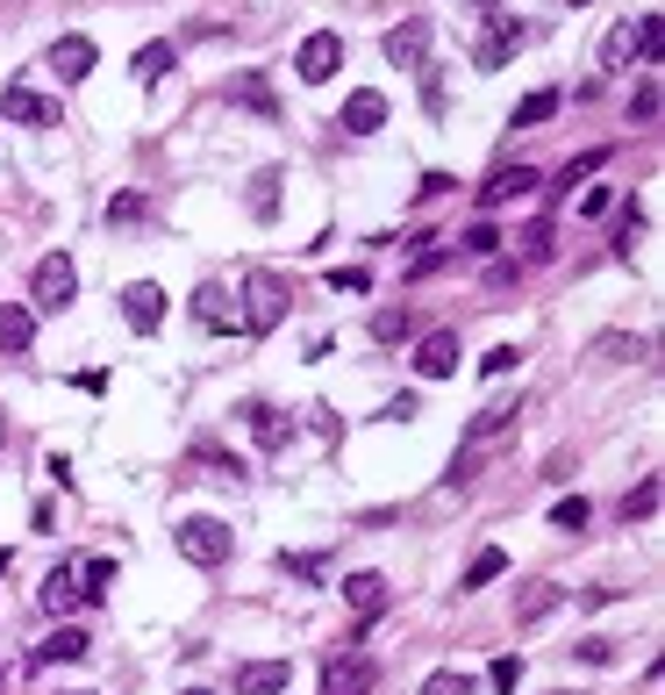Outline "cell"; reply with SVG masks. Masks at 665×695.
Listing matches in <instances>:
<instances>
[{"label": "cell", "mask_w": 665, "mask_h": 695, "mask_svg": "<svg viewBox=\"0 0 665 695\" xmlns=\"http://www.w3.org/2000/svg\"><path fill=\"white\" fill-rule=\"evenodd\" d=\"M515 365H523V351H515V345H494L487 359H479V373H487V381H501V373H515Z\"/></svg>", "instance_id": "37"}, {"label": "cell", "mask_w": 665, "mask_h": 695, "mask_svg": "<svg viewBox=\"0 0 665 695\" xmlns=\"http://www.w3.org/2000/svg\"><path fill=\"white\" fill-rule=\"evenodd\" d=\"M523 251H529V259H551V223H529L523 229Z\"/></svg>", "instance_id": "41"}, {"label": "cell", "mask_w": 665, "mask_h": 695, "mask_svg": "<svg viewBox=\"0 0 665 695\" xmlns=\"http://www.w3.org/2000/svg\"><path fill=\"white\" fill-rule=\"evenodd\" d=\"M0 115H8V122H29V129H58V122H65V108H58L51 94H36V87H8V94H0Z\"/></svg>", "instance_id": "8"}, {"label": "cell", "mask_w": 665, "mask_h": 695, "mask_svg": "<svg viewBox=\"0 0 665 695\" xmlns=\"http://www.w3.org/2000/svg\"><path fill=\"white\" fill-rule=\"evenodd\" d=\"M229 108H251V115H279V94L265 72H237L229 79Z\"/></svg>", "instance_id": "17"}, {"label": "cell", "mask_w": 665, "mask_h": 695, "mask_svg": "<svg viewBox=\"0 0 665 695\" xmlns=\"http://www.w3.org/2000/svg\"><path fill=\"white\" fill-rule=\"evenodd\" d=\"M379 667L373 660H329L323 667V695H373Z\"/></svg>", "instance_id": "16"}, {"label": "cell", "mask_w": 665, "mask_h": 695, "mask_svg": "<svg viewBox=\"0 0 665 695\" xmlns=\"http://www.w3.org/2000/svg\"><path fill=\"white\" fill-rule=\"evenodd\" d=\"M165 287H158V280H129V287H122V323H129V331L137 337H151L158 323H165Z\"/></svg>", "instance_id": "7"}, {"label": "cell", "mask_w": 665, "mask_h": 695, "mask_svg": "<svg viewBox=\"0 0 665 695\" xmlns=\"http://www.w3.org/2000/svg\"><path fill=\"white\" fill-rule=\"evenodd\" d=\"M0 688H8V667H0Z\"/></svg>", "instance_id": "47"}, {"label": "cell", "mask_w": 665, "mask_h": 695, "mask_svg": "<svg viewBox=\"0 0 665 695\" xmlns=\"http://www.w3.org/2000/svg\"><path fill=\"white\" fill-rule=\"evenodd\" d=\"M187 695H208V688H187Z\"/></svg>", "instance_id": "48"}, {"label": "cell", "mask_w": 665, "mask_h": 695, "mask_svg": "<svg viewBox=\"0 0 665 695\" xmlns=\"http://www.w3.org/2000/svg\"><path fill=\"white\" fill-rule=\"evenodd\" d=\"M273 187H279V173H258V194H251L258 215H273Z\"/></svg>", "instance_id": "44"}, {"label": "cell", "mask_w": 665, "mask_h": 695, "mask_svg": "<svg viewBox=\"0 0 665 695\" xmlns=\"http://www.w3.org/2000/svg\"><path fill=\"white\" fill-rule=\"evenodd\" d=\"M423 695H473V674H465V667H437V674L423 681Z\"/></svg>", "instance_id": "32"}, {"label": "cell", "mask_w": 665, "mask_h": 695, "mask_svg": "<svg viewBox=\"0 0 665 695\" xmlns=\"http://www.w3.org/2000/svg\"><path fill=\"white\" fill-rule=\"evenodd\" d=\"M501 431H515V409H479V417L465 423V452H479V445H494Z\"/></svg>", "instance_id": "25"}, {"label": "cell", "mask_w": 665, "mask_h": 695, "mask_svg": "<svg viewBox=\"0 0 665 695\" xmlns=\"http://www.w3.org/2000/svg\"><path fill=\"white\" fill-rule=\"evenodd\" d=\"M243 301H251V309L237 315V331H251V337L279 331V315H287V280H279L273 265H258V273L243 280Z\"/></svg>", "instance_id": "3"}, {"label": "cell", "mask_w": 665, "mask_h": 695, "mask_svg": "<svg viewBox=\"0 0 665 695\" xmlns=\"http://www.w3.org/2000/svg\"><path fill=\"white\" fill-rule=\"evenodd\" d=\"M293 72H301L308 87H329V79L343 72V36L337 29H308L301 51H293Z\"/></svg>", "instance_id": "5"}, {"label": "cell", "mask_w": 665, "mask_h": 695, "mask_svg": "<svg viewBox=\"0 0 665 695\" xmlns=\"http://www.w3.org/2000/svg\"><path fill=\"white\" fill-rule=\"evenodd\" d=\"M443 265H451V251H423V259L409 265V280H429V273H443Z\"/></svg>", "instance_id": "43"}, {"label": "cell", "mask_w": 665, "mask_h": 695, "mask_svg": "<svg viewBox=\"0 0 665 695\" xmlns=\"http://www.w3.org/2000/svg\"><path fill=\"white\" fill-rule=\"evenodd\" d=\"M329 287H337V295H373V273H365V265H337Z\"/></svg>", "instance_id": "35"}, {"label": "cell", "mask_w": 665, "mask_h": 695, "mask_svg": "<svg viewBox=\"0 0 665 695\" xmlns=\"http://www.w3.org/2000/svg\"><path fill=\"white\" fill-rule=\"evenodd\" d=\"M658 517V473H644V481L623 495V523H651Z\"/></svg>", "instance_id": "27"}, {"label": "cell", "mask_w": 665, "mask_h": 695, "mask_svg": "<svg viewBox=\"0 0 665 695\" xmlns=\"http://www.w3.org/2000/svg\"><path fill=\"white\" fill-rule=\"evenodd\" d=\"M172 65H179V44H172V36H158V44H143V51L129 58V72H137L143 87H158V79H165Z\"/></svg>", "instance_id": "20"}, {"label": "cell", "mask_w": 665, "mask_h": 695, "mask_svg": "<svg viewBox=\"0 0 665 695\" xmlns=\"http://www.w3.org/2000/svg\"><path fill=\"white\" fill-rule=\"evenodd\" d=\"M293 660H243L237 667V695H287Z\"/></svg>", "instance_id": "13"}, {"label": "cell", "mask_w": 665, "mask_h": 695, "mask_svg": "<svg viewBox=\"0 0 665 695\" xmlns=\"http://www.w3.org/2000/svg\"><path fill=\"white\" fill-rule=\"evenodd\" d=\"M658 36H665V22H658V15L615 22V29H608V44H601V72H630L637 58H658Z\"/></svg>", "instance_id": "2"}, {"label": "cell", "mask_w": 665, "mask_h": 695, "mask_svg": "<svg viewBox=\"0 0 665 695\" xmlns=\"http://www.w3.org/2000/svg\"><path fill=\"white\" fill-rule=\"evenodd\" d=\"M580 660H587V667H608L615 645H608V638H580Z\"/></svg>", "instance_id": "42"}, {"label": "cell", "mask_w": 665, "mask_h": 695, "mask_svg": "<svg viewBox=\"0 0 665 695\" xmlns=\"http://www.w3.org/2000/svg\"><path fill=\"white\" fill-rule=\"evenodd\" d=\"M601 158H608V151H587V158H573V165H565V173H559V187L573 194V187H580V179H594V173H601Z\"/></svg>", "instance_id": "36"}, {"label": "cell", "mask_w": 665, "mask_h": 695, "mask_svg": "<svg viewBox=\"0 0 665 695\" xmlns=\"http://www.w3.org/2000/svg\"><path fill=\"white\" fill-rule=\"evenodd\" d=\"M193 323L201 331H237V309H222V287H201L193 295Z\"/></svg>", "instance_id": "26"}, {"label": "cell", "mask_w": 665, "mask_h": 695, "mask_svg": "<svg viewBox=\"0 0 665 695\" xmlns=\"http://www.w3.org/2000/svg\"><path fill=\"white\" fill-rule=\"evenodd\" d=\"M630 115H637V122H658V79H644V87H637Z\"/></svg>", "instance_id": "39"}, {"label": "cell", "mask_w": 665, "mask_h": 695, "mask_svg": "<svg viewBox=\"0 0 665 695\" xmlns=\"http://www.w3.org/2000/svg\"><path fill=\"white\" fill-rule=\"evenodd\" d=\"M379 122H387V94H373V87H359L351 101H343V115H337V129L343 137H373Z\"/></svg>", "instance_id": "12"}, {"label": "cell", "mask_w": 665, "mask_h": 695, "mask_svg": "<svg viewBox=\"0 0 665 695\" xmlns=\"http://www.w3.org/2000/svg\"><path fill=\"white\" fill-rule=\"evenodd\" d=\"M487 681H494L501 695H515V688H523V660H515V653H501V660L487 667Z\"/></svg>", "instance_id": "34"}, {"label": "cell", "mask_w": 665, "mask_h": 695, "mask_svg": "<svg viewBox=\"0 0 665 695\" xmlns=\"http://www.w3.org/2000/svg\"><path fill=\"white\" fill-rule=\"evenodd\" d=\"M72 581H79V603H108V588H115V559H101V553L79 559V574H72Z\"/></svg>", "instance_id": "23"}, {"label": "cell", "mask_w": 665, "mask_h": 695, "mask_svg": "<svg viewBox=\"0 0 665 695\" xmlns=\"http://www.w3.org/2000/svg\"><path fill=\"white\" fill-rule=\"evenodd\" d=\"M573 8H587V0H573Z\"/></svg>", "instance_id": "49"}, {"label": "cell", "mask_w": 665, "mask_h": 695, "mask_svg": "<svg viewBox=\"0 0 665 695\" xmlns=\"http://www.w3.org/2000/svg\"><path fill=\"white\" fill-rule=\"evenodd\" d=\"M86 645H93V638H86L79 624H58L51 638L36 645V660H43V667H58V660H86Z\"/></svg>", "instance_id": "22"}, {"label": "cell", "mask_w": 665, "mask_h": 695, "mask_svg": "<svg viewBox=\"0 0 665 695\" xmlns=\"http://www.w3.org/2000/svg\"><path fill=\"white\" fill-rule=\"evenodd\" d=\"M523 44H529V29H523L515 15H487V36L473 44V65H479V72H501L515 51H523Z\"/></svg>", "instance_id": "6"}, {"label": "cell", "mask_w": 665, "mask_h": 695, "mask_svg": "<svg viewBox=\"0 0 665 695\" xmlns=\"http://www.w3.org/2000/svg\"><path fill=\"white\" fill-rule=\"evenodd\" d=\"M559 603H565L559 581H523L515 588V624H544V617H559Z\"/></svg>", "instance_id": "14"}, {"label": "cell", "mask_w": 665, "mask_h": 695, "mask_svg": "<svg viewBox=\"0 0 665 695\" xmlns=\"http://www.w3.org/2000/svg\"><path fill=\"white\" fill-rule=\"evenodd\" d=\"M172 545H179V559H193V567H222V559H229V523L222 517H187L172 531Z\"/></svg>", "instance_id": "4"}, {"label": "cell", "mask_w": 665, "mask_h": 695, "mask_svg": "<svg viewBox=\"0 0 665 695\" xmlns=\"http://www.w3.org/2000/svg\"><path fill=\"white\" fill-rule=\"evenodd\" d=\"M387 574H373V567H365V574H343V603L359 609V617H379V609H387Z\"/></svg>", "instance_id": "18"}, {"label": "cell", "mask_w": 665, "mask_h": 695, "mask_svg": "<svg viewBox=\"0 0 665 695\" xmlns=\"http://www.w3.org/2000/svg\"><path fill=\"white\" fill-rule=\"evenodd\" d=\"M501 574H509V553H501V545H479V553H473V567L459 574V588L473 595V588H487V581H501Z\"/></svg>", "instance_id": "24"}, {"label": "cell", "mask_w": 665, "mask_h": 695, "mask_svg": "<svg viewBox=\"0 0 665 695\" xmlns=\"http://www.w3.org/2000/svg\"><path fill=\"white\" fill-rule=\"evenodd\" d=\"M29 345H36V315L22 309V301H0V351H8V359H22Z\"/></svg>", "instance_id": "19"}, {"label": "cell", "mask_w": 665, "mask_h": 695, "mask_svg": "<svg viewBox=\"0 0 665 695\" xmlns=\"http://www.w3.org/2000/svg\"><path fill=\"white\" fill-rule=\"evenodd\" d=\"M587 517H594V502H587V495H565V502L551 509V531H565V538H573V531H587Z\"/></svg>", "instance_id": "30"}, {"label": "cell", "mask_w": 665, "mask_h": 695, "mask_svg": "<svg viewBox=\"0 0 665 695\" xmlns=\"http://www.w3.org/2000/svg\"><path fill=\"white\" fill-rule=\"evenodd\" d=\"M243 417H251V437H258V445H265V452H279V445H287V437H293V423L279 417L273 401H251Z\"/></svg>", "instance_id": "21"}, {"label": "cell", "mask_w": 665, "mask_h": 695, "mask_svg": "<svg viewBox=\"0 0 665 695\" xmlns=\"http://www.w3.org/2000/svg\"><path fill=\"white\" fill-rule=\"evenodd\" d=\"M43 473H51L58 487H72V459H65V452H51V459H43Z\"/></svg>", "instance_id": "46"}, {"label": "cell", "mask_w": 665, "mask_h": 695, "mask_svg": "<svg viewBox=\"0 0 665 695\" xmlns=\"http://www.w3.org/2000/svg\"><path fill=\"white\" fill-rule=\"evenodd\" d=\"M409 331H415L409 301H401V309H379V315H373V337H379V345H401V337H409Z\"/></svg>", "instance_id": "31"}, {"label": "cell", "mask_w": 665, "mask_h": 695, "mask_svg": "<svg viewBox=\"0 0 665 695\" xmlns=\"http://www.w3.org/2000/svg\"><path fill=\"white\" fill-rule=\"evenodd\" d=\"M143 209H151V201H143V194H115V201H108V223H137Z\"/></svg>", "instance_id": "38"}, {"label": "cell", "mask_w": 665, "mask_h": 695, "mask_svg": "<svg viewBox=\"0 0 665 695\" xmlns=\"http://www.w3.org/2000/svg\"><path fill=\"white\" fill-rule=\"evenodd\" d=\"M387 65H401V72L429 65V15H409L401 29H387Z\"/></svg>", "instance_id": "9"}, {"label": "cell", "mask_w": 665, "mask_h": 695, "mask_svg": "<svg viewBox=\"0 0 665 695\" xmlns=\"http://www.w3.org/2000/svg\"><path fill=\"white\" fill-rule=\"evenodd\" d=\"M559 101H565L559 87H544V94H529V101L515 108V129H537V122H551V115H559Z\"/></svg>", "instance_id": "29"}, {"label": "cell", "mask_w": 665, "mask_h": 695, "mask_svg": "<svg viewBox=\"0 0 665 695\" xmlns=\"http://www.w3.org/2000/svg\"><path fill=\"white\" fill-rule=\"evenodd\" d=\"M415 373H423V381H451V373H459V331H429L423 345H415Z\"/></svg>", "instance_id": "11"}, {"label": "cell", "mask_w": 665, "mask_h": 695, "mask_svg": "<svg viewBox=\"0 0 665 695\" xmlns=\"http://www.w3.org/2000/svg\"><path fill=\"white\" fill-rule=\"evenodd\" d=\"M93 65H101L93 36H58V44H51V72H58V79H86Z\"/></svg>", "instance_id": "15"}, {"label": "cell", "mask_w": 665, "mask_h": 695, "mask_svg": "<svg viewBox=\"0 0 665 695\" xmlns=\"http://www.w3.org/2000/svg\"><path fill=\"white\" fill-rule=\"evenodd\" d=\"M43 609H51V617H65V609H79V581H72V567H58V574L43 581Z\"/></svg>", "instance_id": "28"}, {"label": "cell", "mask_w": 665, "mask_h": 695, "mask_svg": "<svg viewBox=\"0 0 665 695\" xmlns=\"http://www.w3.org/2000/svg\"><path fill=\"white\" fill-rule=\"evenodd\" d=\"M79 301V265L65 259V251H51V259H36L29 273V315H58Z\"/></svg>", "instance_id": "1"}, {"label": "cell", "mask_w": 665, "mask_h": 695, "mask_svg": "<svg viewBox=\"0 0 665 695\" xmlns=\"http://www.w3.org/2000/svg\"><path fill=\"white\" fill-rule=\"evenodd\" d=\"M459 251H473V259H494V251H501V229H494V223H473V229L459 237Z\"/></svg>", "instance_id": "33"}, {"label": "cell", "mask_w": 665, "mask_h": 695, "mask_svg": "<svg viewBox=\"0 0 665 695\" xmlns=\"http://www.w3.org/2000/svg\"><path fill=\"white\" fill-rule=\"evenodd\" d=\"M379 417H387V423H415V417H423V401H415V395H393Z\"/></svg>", "instance_id": "40"}, {"label": "cell", "mask_w": 665, "mask_h": 695, "mask_svg": "<svg viewBox=\"0 0 665 695\" xmlns=\"http://www.w3.org/2000/svg\"><path fill=\"white\" fill-rule=\"evenodd\" d=\"M623 351L637 359V345H630V337H601V345H594V359H623Z\"/></svg>", "instance_id": "45"}, {"label": "cell", "mask_w": 665, "mask_h": 695, "mask_svg": "<svg viewBox=\"0 0 665 695\" xmlns=\"http://www.w3.org/2000/svg\"><path fill=\"white\" fill-rule=\"evenodd\" d=\"M537 187H544V179L529 173V165H501V173L479 187V209H509V201H529Z\"/></svg>", "instance_id": "10"}]
</instances>
